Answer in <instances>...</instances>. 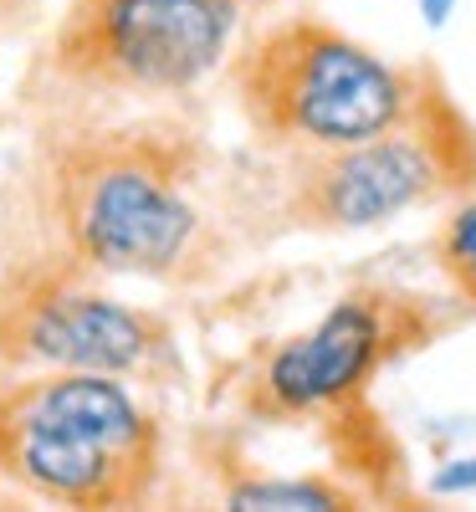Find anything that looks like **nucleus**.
I'll return each instance as SVG.
<instances>
[{"label":"nucleus","instance_id":"f257e3e1","mask_svg":"<svg viewBox=\"0 0 476 512\" xmlns=\"http://www.w3.org/2000/svg\"><path fill=\"white\" fill-rule=\"evenodd\" d=\"M205 164V144L175 123H72L47 159L52 251L98 277L190 282L210 272Z\"/></svg>","mask_w":476,"mask_h":512},{"label":"nucleus","instance_id":"f03ea898","mask_svg":"<svg viewBox=\"0 0 476 512\" xmlns=\"http://www.w3.org/2000/svg\"><path fill=\"white\" fill-rule=\"evenodd\" d=\"M164 472L159 415L118 374L31 369L0 384V477L62 507H139Z\"/></svg>","mask_w":476,"mask_h":512},{"label":"nucleus","instance_id":"7ed1b4c3","mask_svg":"<svg viewBox=\"0 0 476 512\" xmlns=\"http://www.w3.org/2000/svg\"><path fill=\"white\" fill-rule=\"evenodd\" d=\"M231 88L256 144L318 154L374 139L415 113L420 82L318 16L262 26L231 67Z\"/></svg>","mask_w":476,"mask_h":512},{"label":"nucleus","instance_id":"20e7f679","mask_svg":"<svg viewBox=\"0 0 476 512\" xmlns=\"http://www.w3.org/2000/svg\"><path fill=\"white\" fill-rule=\"evenodd\" d=\"M251 0H67L52 72L93 103L180 98L221 67Z\"/></svg>","mask_w":476,"mask_h":512},{"label":"nucleus","instance_id":"39448f33","mask_svg":"<svg viewBox=\"0 0 476 512\" xmlns=\"http://www.w3.org/2000/svg\"><path fill=\"white\" fill-rule=\"evenodd\" d=\"M476 185V144L441 93L374 139L292 154L287 216L308 231H374L415 205Z\"/></svg>","mask_w":476,"mask_h":512},{"label":"nucleus","instance_id":"423d86ee","mask_svg":"<svg viewBox=\"0 0 476 512\" xmlns=\"http://www.w3.org/2000/svg\"><path fill=\"white\" fill-rule=\"evenodd\" d=\"M0 369H93L118 379H175V333L159 313L118 303L62 251L0 277Z\"/></svg>","mask_w":476,"mask_h":512},{"label":"nucleus","instance_id":"0eeeda50","mask_svg":"<svg viewBox=\"0 0 476 512\" xmlns=\"http://www.w3.org/2000/svg\"><path fill=\"white\" fill-rule=\"evenodd\" d=\"M430 338V318L420 297L359 287L292 338L272 344L256 364L246 400L267 420H302L349 405L364 384L415 344Z\"/></svg>","mask_w":476,"mask_h":512},{"label":"nucleus","instance_id":"6e6552de","mask_svg":"<svg viewBox=\"0 0 476 512\" xmlns=\"http://www.w3.org/2000/svg\"><path fill=\"white\" fill-rule=\"evenodd\" d=\"M226 507L236 512H328V507H354V492L323 477H251L226 492Z\"/></svg>","mask_w":476,"mask_h":512},{"label":"nucleus","instance_id":"1a4fd4ad","mask_svg":"<svg viewBox=\"0 0 476 512\" xmlns=\"http://www.w3.org/2000/svg\"><path fill=\"white\" fill-rule=\"evenodd\" d=\"M436 267L446 272V282L461 303L476 308V190L446 210V221L436 231Z\"/></svg>","mask_w":476,"mask_h":512},{"label":"nucleus","instance_id":"9d476101","mask_svg":"<svg viewBox=\"0 0 476 512\" xmlns=\"http://www.w3.org/2000/svg\"><path fill=\"white\" fill-rule=\"evenodd\" d=\"M430 492H436V497H466V492H476V456L446 461L441 472L430 477Z\"/></svg>","mask_w":476,"mask_h":512},{"label":"nucleus","instance_id":"9b49d317","mask_svg":"<svg viewBox=\"0 0 476 512\" xmlns=\"http://www.w3.org/2000/svg\"><path fill=\"white\" fill-rule=\"evenodd\" d=\"M451 11H456V0H420L425 26H446V21H451Z\"/></svg>","mask_w":476,"mask_h":512},{"label":"nucleus","instance_id":"f8f14e48","mask_svg":"<svg viewBox=\"0 0 476 512\" xmlns=\"http://www.w3.org/2000/svg\"><path fill=\"white\" fill-rule=\"evenodd\" d=\"M31 6L36 0H0V21H21V16H31Z\"/></svg>","mask_w":476,"mask_h":512}]
</instances>
